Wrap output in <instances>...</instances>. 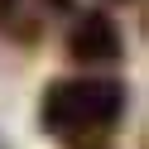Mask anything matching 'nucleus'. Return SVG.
<instances>
[{
    "label": "nucleus",
    "instance_id": "1",
    "mask_svg": "<svg viewBox=\"0 0 149 149\" xmlns=\"http://www.w3.org/2000/svg\"><path fill=\"white\" fill-rule=\"evenodd\" d=\"M130 87L116 77H53L39 96V130L63 144H82L125 120Z\"/></svg>",
    "mask_w": 149,
    "mask_h": 149
},
{
    "label": "nucleus",
    "instance_id": "2",
    "mask_svg": "<svg viewBox=\"0 0 149 149\" xmlns=\"http://www.w3.org/2000/svg\"><path fill=\"white\" fill-rule=\"evenodd\" d=\"M63 48L77 68H116L125 58V34H120L111 10H82V15H72Z\"/></svg>",
    "mask_w": 149,
    "mask_h": 149
},
{
    "label": "nucleus",
    "instance_id": "3",
    "mask_svg": "<svg viewBox=\"0 0 149 149\" xmlns=\"http://www.w3.org/2000/svg\"><path fill=\"white\" fill-rule=\"evenodd\" d=\"M43 29H48V15H43L34 0H0V39H5V43L39 48Z\"/></svg>",
    "mask_w": 149,
    "mask_h": 149
},
{
    "label": "nucleus",
    "instance_id": "4",
    "mask_svg": "<svg viewBox=\"0 0 149 149\" xmlns=\"http://www.w3.org/2000/svg\"><path fill=\"white\" fill-rule=\"evenodd\" d=\"M34 5H39L48 19H53V15H72V10H77V0H34Z\"/></svg>",
    "mask_w": 149,
    "mask_h": 149
},
{
    "label": "nucleus",
    "instance_id": "5",
    "mask_svg": "<svg viewBox=\"0 0 149 149\" xmlns=\"http://www.w3.org/2000/svg\"><path fill=\"white\" fill-rule=\"evenodd\" d=\"M111 5H130V0H111Z\"/></svg>",
    "mask_w": 149,
    "mask_h": 149
}]
</instances>
